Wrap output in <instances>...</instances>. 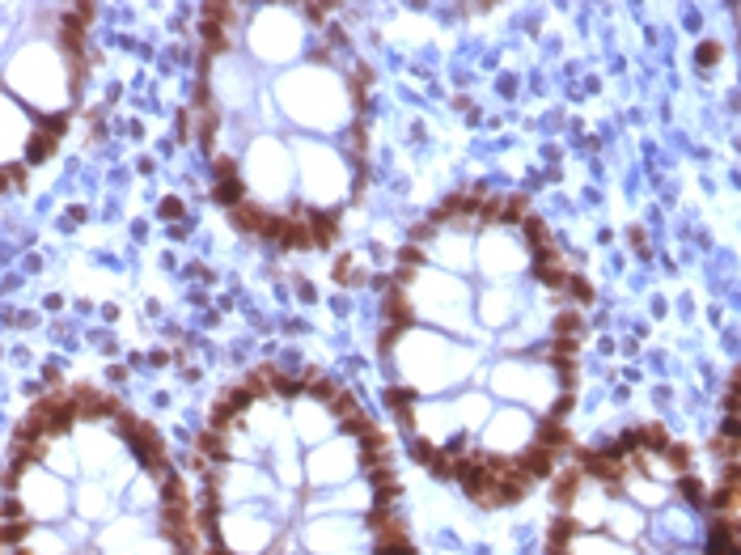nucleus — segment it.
Instances as JSON below:
<instances>
[{
	"mask_svg": "<svg viewBox=\"0 0 741 555\" xmlns=\"http://www.w3.org/2000/svg\"><path fill=\"white\" fill-rule=\"evenodd\" d=\"M593 284L521 191L462 187L411 229L377 356L411 458L479 509L521 505L572 454Z\"/></svg>",
	"mask_w": 741,
	"mask_h": 555,
	"instance_id": "1",
	"label": "nucleus"
},
{
	"mask_svg": "<svg viewBox=\"0 0 741 555\" xmlns=\"http://www.w3.org/2000/svg\"><path fill=\"white\" fill-rule=\"evenodd\" d=\"M373 68L331 5H208L195 85L216 204L276 250H322L369 183Z\"/></svg>",
	"mask_w": 741,
	"mask_h": 555,
	"instance_id": "2",
	"label": "nucleus"
},
{
	"mask_svg": "<svg viewBox=\"0 0 741 555\" xmlns=\"http://www.w3.org/2000/svg\"><path fill=\"white\" fill-rule=\"evenodd\" d=\"M204 555H415L394 445L322 369H250L195 437Z\"/></svg>",
	"mask_w": 741,
	"mask_h": 555,
	"instance_id": "3",
	"label": "nucleus"
},
{
	"mask_svg": "<svg viewBox=\"0 0 741 555\" xmlns=\"http://www.w3.org/2000/svg\"><path fill=\"white\" fill-rule=\"evenodd\" d=\"M547 555H737V509H716L691 445L636 424L602 450H572L555 479Z\"/></svg>",
	"mask_w": 741,
	"mask_h": 555,
	"instance_id": "4",
	"label": "nucleus"
}]
</instances>
